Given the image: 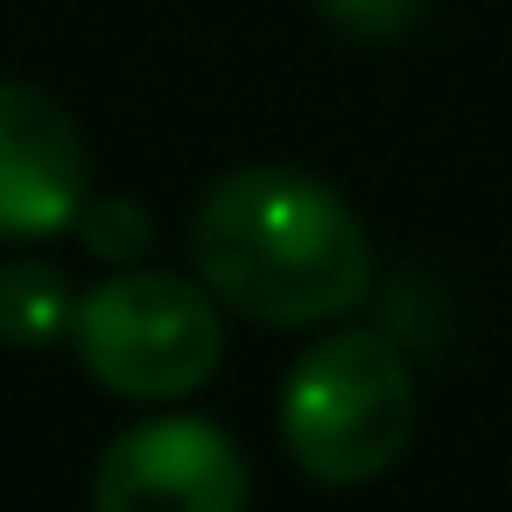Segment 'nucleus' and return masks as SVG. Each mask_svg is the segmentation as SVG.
Segmentation results:
<instances>
[{
    "label": "nucleus",
    "mask_w": 512,
    "mask_h": 512,
    "mask_svg": "<svg viewBox=\"0 0 512 512\" xmlns=\"http://www.w3.org/2000/svg\"><path fill=\"white\" fill-rule=\"evenodd\" d=\"M190 267L246 323L309 330L372 295V239L358 211L309 169L253 162L204 190L190 218Z\"/></svg>",
    "instance_id": "f257e3e1"
},
{
    "label": "nucleus",
    "mask_w": 512,
    "mask_h": 512,
    "mask_svg": "<svg viewBox=\"0 0 512 512\" xmlns=\"http://www.w3.org/2000/svg\"><path fill=\"white\" fill-rule=\"evenodd\" d=\"M414 372L379 330H330L281 379V442L309 484L351 491L386 477L414 442Z\"/></svg>",
    "instance_id": "f03ea898"
},
{
    "label": "nucleus",
    "mask_w": 512,
    "mask_h": 512,
    "mask_svg": "<svg viewBox=\"0 0 512 512\" xmlns=\"http://www.w3.org/2000/svg\"><path fill=\"white\" fill-rule=\"evenodd\" d=\"M71 351L92 386L120 400H183L225 365L218 295L169 267H120L92 295H78Z\"/></svg>",
    "instance_id": "7ed1b4c3"
},
{
    "label": "nucleus",
    "mask_w": 512,
    "mask_h": 512,
    "mask_svg": "<svg viewBox=\"0 0 512 512\" xmlns=\"http://www.w3.org/2000/svg\"><path fill=\"white\" fill-rule=\"evenodd\" d=\"M253 477L239 442L204 414L120 428L92 470V512H246Z\"/></svg>",
    "instance_id": "20e7f679"
},
{
    "label": "nucleus",
    "mask_w": 512,
    "mask_h": 512,
    "mask_svg": "<svg viewBox=\"0 0 512 512\" xmlns=\"http://www.w3.org/2000/svg\"><path fill=\"white\" fill-rule=\"evenodd\" d=\"M92 197V148L78 120L22 78H0V239L43 246L78 225Z\"/></svg>",
    "instance_id": "39448f33"
},
{
    "label": "nucleus",
    "mask_w": 512,
    "mask_h": 512,
    "mask_svg": "<svg viewBox=\"0 0 512 512\" xmlns=\"http://www.w3.org/2000/svg\"><path fill=\"white\" fill-rule=\"evenodd\" d=\"M71 316H78V295H71L64 267H50L36 253L0 260V344L36 351L50 337H71Z\"/></svg>",
    "instance_id": "423d86ee"
},
{
    "label": "nucleus",
    "mask_w": 512,
    "mask_h": 512,
    "mask_svg": "<svg viewBox=\"0 0 512 512\" xmlns=\"http://www.w3.org/2000/svg\"><path fill=\"white\" fill-rule=\"evenodd\" d=\"M71 232H78V239H85L99 260H113V267H134V260L155 246V225H148V211H141L134 197H113V190H106V197L92 190Z\"/></svg>",
    "instance_id": "0eeeda50"
},
{
    "label": "nucleus",
    "mask_w": 512,
    "mask_h": 512,
    "mask_svg": "<svg viewBox=\"0 0 512 512\" xmlns=\"http://www.w3.org/2000/svg\"><path fill=\"white\" fill-rule=\"evenodd\" d=\"M316 8L351 36H400L421 15V0H316Z\"/></svg>",
    "instance_id": "6e6552de"
}]
</instances>
